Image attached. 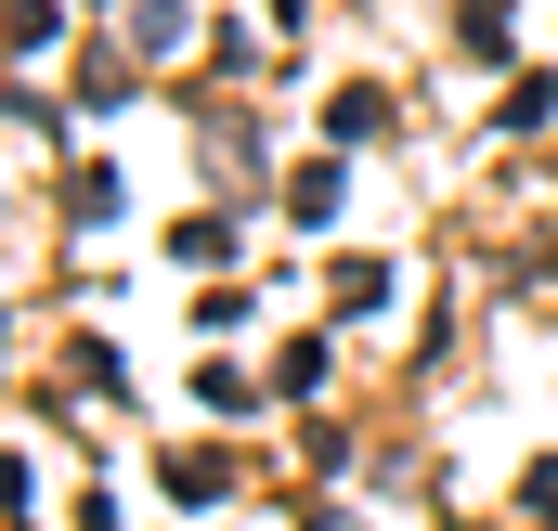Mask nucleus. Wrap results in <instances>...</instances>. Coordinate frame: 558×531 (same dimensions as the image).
<instances>
[{"mask_svg":"<svg viewBox=\"0 0 558 531\" xmlns=\"http://www.w3.org/2000/svg\"><path fill=\"white\" fill-rule=\"evenodd\" d=\"M520 506H533V519H558V467H533V480H520Z\"/></svg>","mask_w":558,"mask_h":531,"instance_id":"1","label":"nucleus"}]
</instances>
